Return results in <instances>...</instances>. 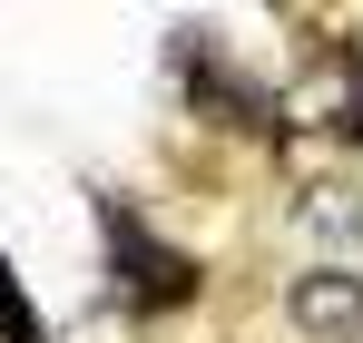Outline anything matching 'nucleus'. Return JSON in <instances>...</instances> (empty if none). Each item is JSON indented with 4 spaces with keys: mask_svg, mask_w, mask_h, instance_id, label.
I'll use <instances>...</instances> for the list:
<instances>
[{
    "mask_svg": "<svg viewBox=\"0 0 363 343\" xmlns=\"http://www.w3.org/2000/svg\"><path fill=\"white\" fill-rule=\"evenodd\" d=\"M285 324L304 343H363V275L354 265H304L285 285Z\"/></svg>",
    "mask_w": 363,
    "mask_h": 343,
    "instance_id": "nucleus-2",
    "label": "nucleus"
},
{
    "mask_svg": "<svg viewBox=\"0 0 363 343\" xmlns=\"http://www.w3.org/2000/svg\"><path fill=\"white\" fill-rule=\"evenodd\" d=\"M99 226H108V255H118L128 304H147V314H157V304H186V294H196V265H186L177 245H157L128 206H99Z\"/></svg>",
    "mask_w": 363,
    "mask_h": 343,
    "instance_id": "nucleus-1",
    "label": "nucleus"
},
{
    "mask_svg": "<svg viewBox=\"0 0 363 343\" xmlns=\"http://www.w3.org/2000/svg\"><path fill=\"white\" fill-rule=\"evenodd\" d=\"M0 334H10V343H40V314H30V294L10 285V265H0Z\"/></svg>",
    "mask_w": 363,
    "mask_h": 343,
    "instance_id": "nucleus-4",
    "label": "nucleus"
},
{
    "mask_svg": "<svg viewBox=\"0 0 363 343\" xmlns=\"http://www.w3.org/2000/svg\"><path fill=\"white\" fill-rule=\"evenodd\" d=\"M186 89H196V108L216 118V128H265V99H255V89H236L206 50H186Z\"/></svg>",
    "mask_w": 363,
    "mask_h": 343,
    "instance_id": "nucleus-3",
    "label": "nucleus"
}]
</instances>
